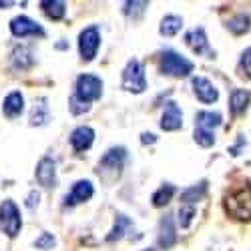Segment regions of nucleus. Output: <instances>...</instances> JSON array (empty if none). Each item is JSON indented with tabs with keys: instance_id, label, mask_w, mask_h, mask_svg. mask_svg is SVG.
I'll use <instances>...</instances> for the list:
<instances>
[{
	"instance_id": "nucleus-24",
	"label": "nucleus",
	"mask_w": 251,
	"mask_h": 251,
	"mask_svg": "<svg viewBox=\"0 0 251 251\" xmlns=\"http://www.w3.org/2000/svg\"><path fill=\"white\" fill-rule=\"evenodd\" d=\"M195 215H197L195 205H181L179 207V223H181V227H185V229L189 227Z\"/></svg>"
},
{
	"instance_id": "nucleus-2",
	"label": "nucleus",
	"mask_w": 251,
	"mask_h": 251,
	"mask_svg": "<svg viewBox=\"0 0 251 251\" xmlns=\"http://www.w3.org/2000/svg\"><path fill=\"white\" fill-rule=\"evenodd\" d=\"M159 71L163 75H171V76H187L193 71V62L175 50H165L159 60Z\"/></svg>"
},
{
	"instance_id": "nucleus-9",
	"label": "nucleus",
	"mask_w": 251,
	"mask_h": 251,
	"mask_svg": "<svg viewBox=\"0 0 251 251\" xmlns=\"http://www.w3.org/2000/svg\"><path fill=\"white\" fill-rule=\"evenodd\" d=\"M181 125H183L181 109L173 100H169L165 111H163V117H161V129L163 131H177V129H181Z\"/></svg>"
},
{
	"instance_id": "nucleus-11",
	"label": "nucleus",
	"mask_w": 251,
	"mask_h": 251,
	"mask_svg": "<svg viewBox=\"0 0 251 251\" xmlns=\"http://www.w3.org/2000/svg\"><path fill=\"white\" fill-rule=\"evenodd\" d=\"M93 141H95V131L91 127H85V125H82V127H76L71 133V145H73V149L78 151V153L87 151L93 145Z\"/></svg>"
},
{
	"instance_id": "nucleus-10",
	"label": "nucleus",
	"mask_w": 251,
	"mask_h": 251,
	"mask_svg": "<svg viewBox=\"0 0 251 251\" xmlns=\"http://www.w3.org/2000/svg\"><path fill=\"white\" fill-rule=\"evenodd\" d=\"M191 82H193V91H195V95H197V99L201 102L209 104V102H215L219 99V91L213 87L211 80H207L203 76H195Z\"/></svg>"
},
{
	"instance_id": "nucleus-28",
	"label": "nucleus",
	"mask_w": 251,
	"mask_h": 251,
	"mask_svg": "<svg viewBox=\"0 0 251 251\" xmlns=\"http://www.w3.org/2000/svg\"><path fill=\"white\" fill-rule=\"evenodd\" d=\"M131 225V221L125 217V215H119L117 217V223H115V227H113V231H111V235L107 237V241H115V239H121L123 237V231H125V227H129Z\"/></svg>"
},
{
	"instance_id": "nucleus-27",
	"label": "nucleus",
	"mask_w": 251,
	"mask_h": 251,
	"mask_svg": "<svg viewBox=\"0 0 251 251\" xmlns=\"http://www.w3.org/2000/svg\"><path fill=\"white\" fill-rule=\"evenodd\" d=\"M195 143L201 145V147H211L215 143V135L213 131H207V129H195Z\"/></svg>"
},
{
	"instance_id": "nucleus-17",
	"label": "nucleus",
	"mask_w": 251,
	"mask_h": 251,
	"mask_svg": "<svg viewBox=\"0 0 251 251\" xmlns=\"http://www.w3.org/2000/svg\"><path fill=\"white\" fill-rule=\"evenodd\" d=\"M249 99L251 95L243 89H237L231 93V97H229V109H231L233 115H241L245 109H247V104H249Z\"/></svg>"
},
{
	"instance_id": "nucleus-5",
	"label": "nucleus",
	"mask_w": 251,
	"mask_h": 251,
	"mask_svg": "<svg viewBox=\"0 0 251 251\" xmlns=\"http://www.w3.org/2000/svg\"><path fill=\"white\" fill-rule=\"evenodd\" d=\"M102 93V80L95 75H80L76 78V93L75 97L85 100V102H91V100H97Z\"/></svg>"
},
{
	"instance_id": "nucleus-36",
	"label": "nucleus",
	"mask_w": 251,
	"mask_h": 251,
	"mask_svg": "<svg viewBox=\"0 0 251 251\" xmlns=\"http://www.w3.org/2000/svg\"><path fill=\"white\" fill-rule=\"evenodd\" d=\"M143 251H157V249H151V247H149V249H143Z\"/></svg>"
},
{
	"instance_id": "nucleus-6",
	"label": "nucleus",
	"mask_w": 251,
	"mask_h": 251,
	"mask_svg": "<svg viewBox=\"0 0 251 251\" xmlns=\"http://www.w3.org/2000/svg\"><path fill=\"white\" fill-rule=\"evenodd\" d=\"M100 45V32L97 26H89L78 34V52L82 60H93Z\"/></svg>"
},
{
	"instance_id": "nucleus-35",
	"label": "nucleus",
	"mask_w": 251,
	"mask_h": 251,
	"mask_svg": "<svg viewBox=\"0 0 251 251\" xmlns=\"http://www.w3.org/2000/svg\"><path fill=\"white\" fill-rule=\"evenodd\" d=\"M12 2H2V0H0V6H10Z\"/></svg>"
},
{
	"instance_id": "nucleus-20",
	"label": "nucleus",
	"mask_w": 251,
	"mask_h": 251,
	"mask_svg": "<svg viewBox=\"0 0 251 251\" xmlns=\"http://www.w3.org/2000/svg\"><path fill=\"white\" fill-rule=\"evenodd\" d=\"M181 26H183L181 16L169 14V16H165V18L161 20L159 30H161V34H165V36H173V34H177V32L181 30Z\"/></svg>"
},
{
	"instance_id": "nucleus-31",
	"label": "nucleus",
	"mask_w": 251,
	"mask_h": 251,
	"mask_svg": "<svg viewBox=\"0 0 251 251\" xmlns=\"http://www.w3.org/2000/svg\"><path fill=\"white\" fill-rule=\"evenodd\" d=\"M34 245L38 247V249H52V245H54V237H52V233H43L36 241H34Z\"/></svg>"
},
{
	"instance_id": "nucleus-32",
	"label": "nucleus",
	"mask_w": 251,
	"mask_h": 251,
	"mask_svg": "<svg viewBox=\"0 0 251 251\" xmlns=\"http://www.w3.org/2000/svg\"><path fill=\"white\" fill-rule=\"evenodd\" d=\"M241 67L245 69V73L251 76V49H247L243 52V58H241Z\"/></svg>"
},
{
	"instance_id": "nucleus-13",
	"label": "nucleus",
	"mask_w": 251,
	"mask_h": 251,
	"mask_svg": "<svg viewBox=\"0 0 251 251\" xmlns=\"http://www.w3.org/2000/svg\"><path fill=\"white\" fill-rule=\"evenodd\" d=\"M185 43L191 47L193 52L197 54H213L209 50V43H207V36H205V30L203 28H193L185 34Z\"/></svg>"
},
{
	"instance_id": "nucleus-22",
	"label": "nucleus",
	"mask_w": 251,
	"mask_h": 251,
	"mask_svg": "<svg viewBox=\"0 0 251 251\" xmlns=\"http://www.w3.org/2000/svg\"><path fill=\"white\" fill-rule=\"evenodd\" d=\"M173 193H175V187H173V185H163L161 189L153 195V205H155V207H163V205H167V203L171 201Z\"/></svg>"
},
{
	"instance_id": "nucleus-18",
	"label": "nucleus",
	"mask_w": 251,
	"mask_h": 251,
	"mask_svg": "<svg viewBox=\"0 0 251 251\" xmlns=\"http://www.w3.org/2000/svg\"><path fill=\"white\" fill-rule=\"evenodd\" d=\"M195 121H197L199 129L213 131L215 127H219V125H221V115L219 113H211V111H201V113H197Z\"/></svg>"
},
{
	"instance_id": "nucleus-3",
	"label": "nucleus",
	"mask_w": 251,
	"mask_h": 251,
	"mask_svg": "<svg viewBox=\"0 0 251 251\" xmlns=\"http://www.w3.org/2000/svg\"><path fill=\"white\" fill-rule=\"evenodd\" d=\"M123 89L129 93H143L147 89V78H145V69L137 58H131L123 71Z\"/></svg>"
},
{
	"instance_id": "nucleus-25",
	"label": "nucleus",
	"mask_w": 251,
	"mask_h": 251,
	"mask_svg": "<svg viewBox=\"0 0 251 251\" xmlns=\"http://www.w3.org/2000/svg\"><path fill=\"white\" fill-rule=\"evenodd\" d=\"M227 28L231 30V32H235V34L245 32V30L249 28V18H247L245 14H237L235 18H231V20L227 23Z\"/></svg>"
},
{
	"instance_id": "nucleus-26",
	"label": "nucleus",
	"mask_w": 251,
	"mask_h": 251,
	"mask_svg": "<svg viewBox=\"0 0 251 251\" xmlns=\"http://www.w3.org/2000/svg\"><path fill=\"white\" fill-rule=\"evenodd\" d=\"M12 56H14L16 67H20V69L28 67L30 62H32V58H30V52H28V49H25V47H16V49H14V52H12Z\"/></svg>"
},
{
	"instance_id": "nucleus-34",
	"label": "nucleus",
	"mask_w": 251,
	"mask_h": 251,
	"mask_svg": "<svg viewBox=\"0 0 251 251\" xmlns=\"http://www.w3.org/2000/svg\"><path fill=\"white\" fill-rule=\"evenodd\" d=\"M141 141H143V143H155V135H151V133H145Z\"/></svg>"
},
{
	"instance_id": "nucleus-1",
	"label": "nucleus",
	"mask_w": 251,
	"mask_h": 251,
	"mask_svg": "<svg viewBox=\"0 0 251 251\" xmlns=\"http://www.w3.org/2000/svg\"><path fill=\"white\" fill-rule=\"evenodd\" d=\"M225 211L241 221L251 219V185L245 183L225 197Z\"/></svg>"
},
{
	"instance_id": "nucleus-7",
	"label": "nucleus",
	"mask_w": 251,
	"mask_h": 251,
	"mask_svg": "<svg viewBox=\"0 0 251 251\" xmlns=\"http://www.w3.org/2000/svg\"><path fill=\"white\" fill-rule=\"evenodd\" d=\"M10 30H12V34L14 36H43L45 34V28L40 26L38 23H34L32 18H28V16H16V18H12L10 20Z\"/></svg>"
},
{
	"instance_id": "nucleus-19",
	"label": "nucleus",
	"mask_w": 251,
	"mask_h": 251,
	"mask_svg": "<svg viewBox=\"0 0 251 251\" xmlns=\"http://www.w3.org/2000/svg\"><path fill=\"white\" fill-rule=\"evenodd\" d=\"M40 8H43V12L52 20L62 18L67 12V4L60 2V0H43V2H40Z\"/></svg>"
},
{
	"instance_id": "nucleus-14",
	"label": "nucleus",
	"mask_w": 251,
	"mask_h": 251,
	"mask_svg": "<svg viewBox=\"0 0 251 251\" xmlns=\"http://www.w3.org/2000/svg\"><path fill=\"white\" fill-rule=\"evenodd\" d=\"M177 239V233H175V225H173V219L169 215H165L159 223V243L161 247H171Z\"/></svg>"
},
{
	"instance_id": "nucleus-21",
	"label": "nucleus",
	"mask_w": 251,
	"mask_h": 251,
	"mask_svg": "<svg viewBox=\"0 0 251 251\" xmlns=\"http://www.w3.org/2000/svg\"><path fill=\"white\" fill-rule=\"evenodd\" d=\"M47 121H49V107L45 104V100H40L38 104H34L30 113V125H45Z\"/></svg>"
},
{
	"instance_id": "nucleus-12",
	"label": "nucleus",
	"mask_w": 251,
	"mask_h": 251,
	"mask_svg": "<svg viewBox=\"0 0 251 251\" xmlns=\"http://www.w3.org/2000/svg\"><path fill=\"white\" fill-rule=\"evenodd\" d=\"M93 183L91 181H76L73 185L71 193L67 195V205H76V203H82V201H89L93 197Z\"/></svg>"
},
{
	"instance_id": "nucleus-33",
	"label": "nucleus",
	"mask_w": 251,
	"mask_h": 251,
	"mask_svg": "<svg viewBox=\"0 0 251 251\" xmlns=\"http://www.w3.org/2000/svg\"><path fill=\"white\" fill-rule=\"evenodd\" d=\"M38 199H40V195L32 191V193L28 195V201H26V205H28V207H34V203H38Z\"/></svg>"
},
{
	"instance_id": "nucleus-23",
	"label": "nucleus",
	"mask_w": 251,
	"mask_h": 251,
	"mask_svg": "<svg viewBox=\"0 0 251 251\" xmlns=\"http://www.w3.org/2000/svg\"><path fill=\"white\" fill-rule=\"evenodd\" d=\"M205 189H207V183H205V181H203V183H199V187H191V189H187V191L181 195L183 205H191L193 201L201 199V197L205 195Z\"/></svg>"
},
{
	"instance_id": "nucleus-15",
	"label": "nucleus",
	"mask_w": 251,
	"mask_h": 251,
	"mask_svg": "<svg viewBox=\"0 0 251 251\" xmlns=\"http://www.w3.org/2000/svg\"><path fill=\"white\" fill-rule=\"evenodd\" d=\"M25 109V97L20 95L18 91H12L6 99H4V104H2V111L6 117H18Z\"/></svg>"
},
{
	"instance_id": "nucleus-29",
	"label": "nucleus",
	"mask_w": 251,
	"mask_h": 251,
	"mask_svg": "<svg viewBox=\"0 0 251 251\" xmlns=\"http://www.w3.org/2000/svg\"><path fill=\"white\" fill-rule=\"evenodd\" d=\"M69 109H71L73 115H82V113H87V111L91 109V104L85 102V100H80V99H76V97L73 95V97L69 99Z\"/></svg>"
},
{
	"instance_id": "nucleus-30",
	"label": "nucleus",
	"mask_w": 251,
	"mask_h": 251,
	"mask_svg": "<svg viewBox=\"0 0 251 251\" xmlns=\"http://www.w3.org/2000/svg\"><path fill=\"white\" fill-rule=\"evenodd\" d=\"M147 2H125V14H143V10L147 8Z\"/></svg>"
},
{
	"instance_id": "nucleus-8",
	"label": "nucleus",
	"mask_w": 251,
	"mask_h": 251,
	"mask_svg": "<svg viewBox=\"0 0 251 251\" xmlns=\"http://www.w3.org/2000/svg\"><path fill=\"white\" fill-rule=\"evenodd\" d=\"M36 179L38 183L47 187V189H52L56 187V165L50 157H43L36 165Z\"/></svg>"
},
{
	"instance_id": "nucleus-16",
	"label": "nucleus",
	"mask_w": 251,
	"mask_h": 251,
	"mask_svg": "<svg viewBox=\"0 0 251 251\" xmlns=\"http://www.w3.org/2000/svg\"><path fill=\"white\" fill-rule=\"evenodd\" d=\"M125 159H127V151H125V147H113L100 157V165L109 167V169H121Z\"/></svg>"
},
{
	"instance_id": "nucleus-4",
	"label": "nucleus",
	"mask_w": 251,
	"mask_h": 251,
	"mask_svg": "<svg viewBox=\"0 0 251 251\" xmlns=\"http://www.w3.org/2000/svg\"><path fill=\"white\" fill-rule=\"evenodd\" d=\"M20 227H23V221H20V211L14 205V201L6 199L0 205V229L8 235V237H16Z\"/></svg>"
}]
</instances>
